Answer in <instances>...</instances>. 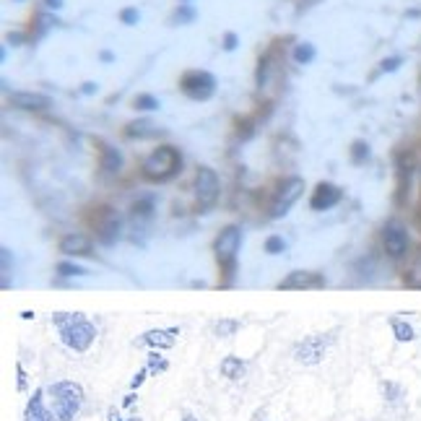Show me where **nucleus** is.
Instances as JSON below:
<instances>
[{
  "mask_svg": "<svg viewBox=\"0 0 421 421\" xmlns=\"http://www.w3.org/2000/svg\"><path fill=\"white\" fill-rule=\"evenodd\" d=\"M133 216H138V219H148V216L154 214V198H141L133 203Z\"/></svg>",
  "mask_w": 421,
  "mask_h": 421,
  "instance_id": "nucleus-24",
  "label": "nucleus"
},
{
  "mask_svg": "<svg viewBox=\"0 0 421 421\" xmlns=\"http://www.w3.org/2000/svg\"><path fill=\"white\" fill-rule=\"evenodd\" d=\"M133 104H136V110H143V112H151V110H159V107H162L159 99L151 96V94H138Z\"/></svg>",
  "mask_w": 421,
  "mask_h": 421,
  "instance_id": "nucleus-25",
  "label": "nucleus"
},
{
  "mask_svg": "<svg viewBox=\"0 0 421 421\" xmlns=\"http://www.w3.org/2000/svg\"><path fill=\"white\" fill-rule=\"evenodd\" d=\"M286 250V242L284 237H278V234H271L266 240V252L268 255H278V252H284Z\"/></svg>",
  "mask_w": 421,
  "mask_h": 421,
  "instance_id": "nucleus-27",
  "label": "nucleus"
},
{
  "mask_svg": "<svg viewBox=\"0 0 421 421\" xmlns=\"http://www.w3.org/2000/svg\"><path fill=\"white\" fill-rule=\"evenodd\" d=\"M58 276H63V278H73V276H86L89 271L86 268L76 266V263H68V260H63V263H58Z\"/></svg>",
  "mask_w": 421,
  "mask_h": 421,
  "instance_id": "nucleus-23",
  "label": "nucleus"
},
{
  "mask_svg": "<svg viewBox=\"0 0 421 421\" xmlns=\"http://www.w3.org/2000/svg\"><path fill=\"white\" fill-rule=\"evenodd\" d=\"M351 159H354L356 164L367 162V159H370V146H367L364 141H356V143L351 146Z\"/></svg>",
  "mask_w": 421,
  "mask_h": 421,
  "instance_id": "nucleus-28",
  "label": "nucleus"
},
{
  "mask_svg": "<svg viewBox=\"0 0 421 421\" xmlns=\"http://www.w3.org/2000/svg\"><path fill=\"white\" fill-rule=\"evenodd\" d=\"M148 372L151 375H159V372H164L167 367H169V361L164 359V356H159V351H154V354H148Z\"/></svg>",
  "mask_w": 421,
  "mask_h": 421,
  "instance_id": "nucleus-26",
  "label": "nucleus"
},
{
  "mask_svg": "<svg viewBox=\"0 0 421 421\" xmlns=\"http://www.w3.org/2000/svg\"><path fill=\"white\" fill-rule=\"evenodd\" d=\"M193 190H195V200H198V206L211 208L216 203V198H219V190H221V185H219V174H216L211 167H198Z\"/></svg>",
  "mask_w": 421,
  "mask_h": 421,
  "instance_id": "nucleus-6",
  "label": "nucleus"
},
{
  "mask_svg": "<svg viewBox=\"0 0 421 421\" xmlns=\"http://www.w3.org/2000/svg\"><path fill=\"white\" fill-rule=\"evenodd\" d=\"M11 104L18 107V110H47L50 107V96L44 94H37V91H13L11 94Z\"/></svg>",
  "mask_w": 421,
  "mask_h": 421,
  "instance_id": "nucleus-14",
  "label": "nucleus"
},
{
  "mask_svg": "<svg viewBox=\"0 0 421 421\" xmlns=\"http://www.w3.org/2000/svg\"><path fill=\"white\" fill-rule=\"evenodd\" d=\"M182 91L190 96V99H195V102H203L208 96L216 91V78L208 73V70H190L185 73L180 81Z\"/></svg>",
  "mask_w": 421,
  "mask_h": 421,
  "instance_id": "nucleus-7",
  "label": "nucleus"
},
{
  "mask_svg": "<svg viewBox=\"0 0 421 421\" xmlns=\"http://www.w3.org/2000/svg\"><path fill=\"white\" fill-rule=\"evenodd\" d=\"M159 133H162L159 125L151 120H136L125 128V136L128 138H154V136H159Z\"/></svg>",
  "mask_w": 421,
  "mask_h": 421,
  "instance_id": "nucleus-19",
  "label": "nucleus"
},
{
  "mask_svg": "<svg viewBox=\"0 0 421 421\" xmlns=\"http://www.w3.org/2000/svg\"><path fill=\"white\" fill-rule=\"evenodd\" d=\"M146 375H151V372H148V367H143V370L138 372L136 377L130 380V387H133V390H136V387H141V385H143V380H146Z\"/></svg>",
  "mask_w": 421,
  "mask_h": 421,
  "instance_id": "nucleus-34",
  "label": "nucleus"
},
{
  "mask_svg": "<svg viewBox=\"0 0 421 421\" xmlns=\"http://www.w3.org/2000/svg\"><path fill=\"white\" fill-rule=\"evenodd\" d=\"M240 245H242V226H237V224L224 226L221 232H219V237H216L214 252H216L219 266L226 268V276H232L234 263H237V252H240Z\"/></svg>",
  "mask_w": 421,
  "mask_h": 421,
  "instance_id": "nucleus-4",
  "label": "nucleus"
},
{
  "mask_svg": "<svg viewBox=\"0 0 421 421\" xmlns=\"http://www.w3.org/2000/svg\"><path fill=\"white\" fill-rule=\"evenodd\" d=\"M0 258H3V266H0V271H3V289H8V276H11V250L3 247L0 250Z\"/></svg>",
  "mask_w": 421,
  "mask_h": 421,
  "instance_id": "nucleus-29",
  "label": "nucleus"
},
{
  "mask_svg": "<svg viewBox=\"0 0 421 421\" xmlns=\"http://www.w3.org/2000/svg\"><path fill=\"white\" fill-rule=\"evenodd\" d=\"M21 318H24V320H32V318H34V312L24 310V312H21Z\"/></svg>",
  "mask_w": 421,
  "mask_h": 421,
  "instance_id": "nucleus-43",
  "label": "nucleus"
},
{
  "mask_svg": "<svg viewBox=\"0 0 421 421\" xmlns=\"http://www.w3.org/2000/svg\"><path fill=\"white\" fill-rule=\"evenodd\" d=\"M180 335V328H154V330H146V333L138 338L136 344L141 346H151V349H172L174 341Z\"/></svg>",
  "mask_w": 421,
  "mask_h": 421,
  "instance_id": "nucleus-12",
  "label": "nucleus"
},
{
  "mask_svg": "<svg viewBox=\"0 0 421 421\" xmlns=\"http://www.w3.org/2000/svg\"><path fill=\"white\" fill-rule=\"evenodd\" d=\"M84 94H94L96 91V84H84V89H81Z\"/></svg>",
  "mask_w": 421,
  "mask_h": 421,
  "instance_id": "nucleus-39",
  "label": "nucleus"
},
{
  "mask_svg": "<svg viewBox=\"0 0 421 421\" xmlns=\"http://www.w3.org/2000/svg\"><path fill=\"white\" fill-rule=\"evenodd\" d=\"M180 3H190V0H180Z\"/></svg>",
  "mask_w": 421,
  "mask_h": 421,
  "instance_id": "nucleus-44",
  "label": "nucleus"
},
{
  "mask_svg": "<svg viewBox=\"0 0 421 421\" xmlns=\"http://www.w3.org/2000/svg\"><path fill=\"white\" fill-rule=\"evenodd\" d=\"M26 385H29V382H26V372H24V367H21V364H16V387H18V393H24Z\"/></svg>",
  "mask_w": 421,
  "mask_h": 421,
  "instance_id": "nucleus-32",
  "label": "nucleus"
},
{
  "mask_svg": "<svg viewBox=\"0 0 421 421\" xmlns=\"http://www.w3.org/2000/svg\"><path fill=\"white\" fill-rule=\"evenodd\" d=\"M58 250H60L65 258H86V255H91V240H89L86 234H76L70 232L65 234V237H60V245H58Z\"/></svg>",
  "mask_w": 421,
  "mask_h": 421,
  "instance_id": "nucleus-13",
  "label": "nucleus"
},
{
  "mask_svg": "<svg viewBox=\"0 0 421 421\" xmlns=\"http://www.w3.org/2000/svg\"><path fill=\"white\" fill-rule=\"evenodd\" d=\"M335 335L333 333H320V335H310V338H304L299 344L294 346V359L299 361V364H320V361L325 359L328 349L333 346Z\"/></svg>",
  "mask_w": 421,
  "mask_h": 421,
  "instance_id": "nucleus-5",
  "label": "nucleus"
},
{
  "mask_svg": "<svg viewBox=\"0 0 421 421\" xmlns=\"http://www.w3.org/2000/svg\"><path fill=\"white\" fill-rule=\"evenodd\" d=\"M102 169L104 174H120L122 169V154L107 143H102Z\"/></svg>",
  "mask_w": 421,
  "mask_h": 421,
  "instance_id": "nucleus-17",
  "label": "nucleus"
},
{
  "mask_svg": "<svg viewBox=\"0 0 421 421\" xmlns=\"http://www.w3.org/2000/svg\"><path fill=\"white\" fill-rule=\"evenodd\" d=\"M302 193H304V180H302V177H289V180L281 185L273 206H271V219H284V216L289 214V208L302 198Z\"/></svg>",
  "mask_w": 421,
  "mask_h": 421,
  "instance_id": "nucleus-8",
  "label": "nucleus"
},
{
  "mask_svg": "<svg viewBox=\"0 0 421 421\" xmlns=\"http://www.w3.org/2000/svg\"><path fill=\"white\" fill-rule=\"evenodd\" d=\"M390 328H393V335H396V341H401V344H408V341H413V338H416L411 323H406V320H401V318L390 320Z\"/></svg>",
  "mask_w": 421,
  "mask_h": 421,
  "instance_id": "nucleus-20",
  "label": "nucleus"
},
{
  "mask_svg": "<svg viewBox=\"0 0 421 421\" xmlns=\"http://www.w3.org/2000/svg\"><path fill=\"white\" fill-rule=\"evenodd\" d=\"M21 39H24V34H8V42L11 44H18Z\"/></svg>",
  "mask_w": 421,
  "mask_h": 421,
  "instance_id": "nucleus-40",
  "label": "nucleus"
},
{
  "mask_svg": "<svg viewBox=\"0 0 421 421\" xmlns=\"http://www.w3.org/2000/svg\"><path fill=\"white\" fill-rule=\"evenodd\" d=\"M219 372H221L226 380H242L245 372H247V361H242L240 356H226V359L221 361Z\"/></svg>",
  "mask_w": 421,
  "mask_h": 421,
  "instance_id": "nucleus-18",
  "label": "nucleus"
},
{
  "mask_svg": "<svg viewBox=\"0 0 421 421\" xmlns=\"http://www.w3.org/2000/svg\"><path fill=\"white\" fill-rule=\"evenodd\" d=\"M193 16H195V11L188 8V3H182L180 11L174 13V18H177V21H190V18H193Z\"/></svg>",
  "mask_w": 421,
  "mask_h": 421,
  "instance_id": "nucleus-33",
  "label": "nucleus"
},
{
  "mask_svg": "<svg viewBox=\"0 0 421 421\" xmlns=\"http://www.w3.org/2000/svg\"><path fill=\"white\" fill-rule=\"evenodd\" d=\"M341 198H344V190L338 188V185H333V182H320L318 188H315V193H312L310 206L312 211H328V208L338 206Z\"/></svg>",
  "mask_w": 421,
  "mask_h": 421,
  "instance_id": "nucleus-11",
  "label": "nucleus"
},
{
  "mask_svg": "<svg viewBox=\"0 0 421 421\" xmlns=\"http://www.w3.org/2000/svg\"><path fill=\"white\" fill-rule=\"evenodd\" d=\"M44 3H47V8H63V0H44Z\"/></svg>",
  "mask_w": 421,
  "mask_h": 421,
  "instance_id": "nucleus-38",
  "label": "nucleus"
},
{
  "mask_svg": "<svg viewBox=\"0 0 421 421\" xmlns=\"http://www.w3.org/2000/svg\"><path fill=\"white\" fill-rule=\"evenodd\" d=\"M382 247H385L387 258L393 260L406 258V252H408V232H406L403 224L398 221L387 224L385 232H382Z\"/></svg>",
  "mask_w": 421,
  "mask_h": 421,
  "instance_id": "nucleus-9",
  "label": "nucleus"
},
{
  "mask_svg": "<svg viewBox=\"0 0 421 421\" xmlns=\"http://www.w3.org/2000/svg\"><path fill=\"white\" fill-rule=\"evenodd\" d=\"M382 393H385L387 401H398L401 398V387L393 385V382H382Z\"/></svg>",
  "mask_w": 421,
  "mask_h": 421,
  "instance_id": "nucleus-30",
  "label": "nucleus"
},
{
  "mask_svg": "<svg viewBox=\"0 0 421 421\" xmlns=\"http://www.w3.org/2000/svg\"><path fill=\"white\" fill-rule=\"evenodd\" d=\"M52 325L60 330L63 346H68L70 351L76 354L89 351L96 338L94 323H89L86 315H81V312H55Z\"/></svg>",
  "mask_w": 421,
  "mask_h": 421,
  "instance_id": "nucleus-1",
  "label": "nucleus"
},
{
  "mask_svg": "<svg viewBox=\"0 0 421 421\" xmlns=\"http://www.w3.org/2000/svg\"><path fill=\"white\" fill-rule=\"evenodd\" d=\"M240 320H229V318H221L219 320V323H216V335H219V338H229V335H234L237 333V330H240Z\"/></svg>",
  "mask_w": 421,
  "mask_h": 421,
  "instance_id": "nucleus-22",
  "label": "nucleus"
},
{
  "mask_svg": "<svg viewBox=\"0 0 421 421\" xmlns=\"http://www.w3.org/2000/svg\"><path fill=\"white\" fill-rule=\"evenodd\" d=\"M47 393L52 396V413L55 421H73L76 413L84 406V387L70 380H60V382H52L47 387Z\"/></svg>",
  "mask_w": 421,
  "mask_h": 421,
  "instance_id": "nucleus-2",
  "label": "nucleus"
},
{
  "mask_svg": "<svg viewBox=\"0 0 421 421\" xmlns=\"http://www.w3.org/2000/svg\"><path fill=\"white\" fill-rule=\"evenodd\" d=\"M107 421H141V419H138V416H136V419H120V411L112 406L110 411H107Z\"/></svg>",
  "mask_w": 421,
  "mask_h": 421,
  "instance_id": "nucleus-37",
  "label": "nucleus"
},
{
  "mask_svg": "<svg viewBox=\"0 0 421 421\" xmlns=\"http://www.w3.org/2000/svg\"><path fill=\"white\" fill-rule=\"evenodd\" d=\"M120 21H122V24H128V26L138 24V8H125L120 13Z\"/></svg>",
  "mask_w": 421,
  "mask_h": 421,
  "instance_id": "nucleus-31",
  "label": "nucleus"
},
{
  "mask_svg": "<svg viewBox=\"0 0 421 421\" xmlns=\"http://www.w3.org/2000/svg\"><path fill=\"white\" fill-rule=\"evenodd\" d=\"M141 169H143V177H146V180H154V182L172 180L174 174L182 169L180 148H174V146H159V148H154V151H151V154L143 159Z\"/></svg>",
  "mask_w": 421,
  "mask_h": 421,
  "instance_id": "nucleus-3",
  "label": "nucleus"
},
{
  "mask_svg": "<svg viewBox=\"0 0 421 421\" xmlns=\"http://www.w3.org/2000/svg\"><path fill=\"white\" fill-rule=\"evenodd\" d=\"M234 47H237V34H234V32H229V34H224V50L232 52Z\"/></svg>",
  "mask_w": 421,
  "mask_h": 421,
  "instance_id": "nucleus-36",
  "label": "nucleus"
},
{
  "mask_svg": "<svg viewBox=\"0 0 421 421\" xmlns=\"http://www.w3.org/2000/svg\"><path fill=\"white\" fill-rule=\"evenodd\" d=\"M325 278L320 273H310V271H294L278 284L281 292H304V289H323Z\"/></svg>",
  "mask_w": 421,
  "mask_h": 421,
  "instance_id": "nucleus-10",
  "label": "nucleus"
},
{
  "mask_svg": "<svg viewBox=\"0 0 421 421\" xmlns=\"http://www.w3.org/2000/svg\"><path fill=\"white\" fill-rule=\"evenodd\" d=\"M24 421H55V413L44 406V390H34L24 411Z\"/></svg>",
  "mask_w": 421,
  "mask_h": 421,
  "instance_id": "nucleus-15",
  "label": "nucleus"
},
{
  "mask_svg": "<svg viewBox=\"0 0 421 421\" xmlns=\"http://www.w3.org/2000/svg\"><path fill=\"white\" fill-rule=\"evenodd\" d=\"M136 403V396H133V393H130V396H125V401H122V406H133Z\"/></svg>",
  "mask_w": 421,
  "mask_h": 421,
  "instance_id": "nucleus-41",
  "label": "nucleus"
},
{
  "mask_svg": "<svg viewBox=\"0 0 421 421\" xmlns=\"http://www.w3.org/2000/svg\"><path fill=\"white\" fill-rule=\"evenodd\" d=\"M398 65H401V58H387V60H382V73L398 70Z\"/></svg>",
  "mask_w": 421,
  "mask_h": 421,
  "instance_id": "nucleus-35",
  "label": "nucleus"
},
{
  "mask_svg": "<svg viewBox=\"0 0 421 421\" xmlns=\"http://www.w3.org/2000/svg\"><path fill=\"white\" fill-rule=\"evenodd\" d=\"M180 421H200V419H195V416H193V413H185V416H182Z\"/></svg>",
  "mask_w": 421,
  "mask_h": 421,
  "instance_id": "nucleus-42",
  "label": "nucleus"
},
{
  "mask_svg": "<svg viewBox=\"0 0 421 421\" xmlns=\"http://www.w3.org/2000/svg\"><path fill=\"white\" fill-rule=\"evenodd\" d=\"M120 219H117V216L112 214V208H104V219L102 221H99V226H96V229H99V242H102V245H112V242H117V237H120Z\"/></svg>",
  "mask_w": 421,
  "mask_h": 421,
  "instance_id": "nucleus-16",
  "label": "nucleus"
},
{
  "mask_svg": "<svg viewBox=\"0 0 421 421\" xmlns=\"http://www.w3.org/2000/svg\"><path fill=\"white\" fill-rule=\"evenodd\" d=\"M315 55H318V50H315V44L312 42H299L297 47H294V60L299 63V65L312 63L315 60Z\"/></svg>",
  "mask_w": 421,
  "mask_h": 421,
  "instance_id": "nucleus-21",
  "label": "nucleus"
}]
</instances>
